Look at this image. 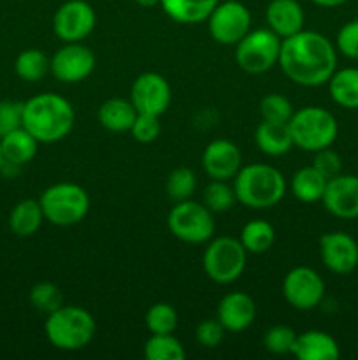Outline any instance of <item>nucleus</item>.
Masks as SVG:
<instances>
[{"instance_id": "f257e3e1", "label": "nucleus", "mask_w": 358, "mask_h": 360, "mask_svg": "<svg viewBox=\"0 0 358 360\" xmlns=\"http://www.w3.org/2000/svg\"><path fill=\"white\" fill-rule=\"evenodd\" d=\"M277 65L291 83L321 86L337 70V48L319 32L300 30L281 41Z\"/></svg>"}, {"instance_id": "f03ea898", "label": "nucleus", "mask_w": 358, "mask_h": 360, "mask_svg": "<svg viewBox=\"0 0 358 360\" xmlns=\"http://www.w3.org/2000/svg\"><path fill=\"white\" fill-rule=\"evenodd\" d=\"M76 122L72 104L58 94H39L23 102V129L39 143L51 144L65 139Z\"/></svg>"}, {"instance_id": "7ed1b4c3", "label": "nucleus", "mask_w": 358, "mask_h": 360, "mask_svg": "<svg viewBox=\"0 0 358 360\" xmlns=\"http://www.w3.org/2000/svg\"><path fill=\"white\" fill-rule=\"evenodd\" d=\"M237 202L251 210H269L281 202L286 193L283 172L269 164H249L241 167L234 178Z\"/></svg>"}, {"instance_id": "20e7f679", "label": "nucleus", "mask_w": 358, "mask_h": 360, "mask_svg": "<svg viewBox=\"0 0 358 360\" xmlns=\"http://www.w3.org/2000/svg\"><path fill=\"white\" fill-rule=\"evenodd\" d=\"M44 333L49 343L63 352H77L93 341L97 323L93 315L79 306L63 304L49 313L44 322Z\"/></svg>"}, {"instance_id": "39448f33", "label": "nucleus", "mask_w": 358, "mask_h": 360, "mask_svg": "<svg viewBox=\"0 0 358 360\" xmlns=\"http://www.w3.org/2000/svg\"><path fill=\"white\" fill-rule=\"evenodd\" d=\"M293 146L304 151H316L330 148L337 139L339 125L329 109L318 105H307L293 112L288 122Z\"/></svg>"}, {"instance_id": "423d86ee", "label": "nucleus", "mask_w": 358, "mask_h": 360, "mask_svg": "<svg viewBox=\"0 0 358 360\" xmlns=\"http://www.w3.org/2000/svg\"><path fill=\"white\" fill-rule=\"evenodd\" d=\"M42 213L56 227H72L81 224L90 211V195L76 183H55L39 197Z\"/></svg>"}, {"instance_id": "0eeeda50", "label": "nucleus", "mask_w": 358, "mask_h": 360, "mask_svg": "<svg viewBox=\"0 0 358 360\" xmlns=\"http://www.w3.org/2000/svg\"><path fill=\"white\" fill-rule=\"evenodd\" d=\"M248 252L239 239L230 236L211 239L202 257L204 273L218 285H230L242 276Z\"/></svg>"}, {"instance_id": "6e6552de", "label": "nucleus", "mask_w": 358, "mask_h": 360, "mask_svg": "<svg viewBox=\"0 0 358 360\" xmlns=\"http://www.w3.org/2000/svg\"><path fill=\"white\" fill-rule=\"evenodd\" d=\"M281 53V39L267 28L249 30L235 44V62L244 72L263 74L277 65Z\"/></svg>"}, {"instance_id": "1a4fd4ad", "label": "nucleus", "mask_w": 358, "mask_h": 360, "mask_svg": "<svg viewBox=\"0 0 358 360\" xmlns=\"http://www.w3.org/2000/svg\"><path fill=\"white\" fill-rule=\"evenodd\" d=\"M167 225L171 234L186 245H204L214 236L213 213L195 200H181L175 202L167 217Z\"/></svg>"}, {"instance_id": "9d476101", "label": "nucleus", "mask_w": 358, "mask_h": 360, "mask_svg": "<svg viewBox=\"0 0 358 360\" xmlns=\"http://www.w3.org/2000/svg\"><path fill=\"white\" fill-rule=\"evenodd\" d=\"M206 21L211 37L223 46H235L251 30V13L239 0L218 2Z\"/></svg>"}, {"instance_id": "9b49d317", "label": "nucleus", "mask_w": 358, "mask_h": 360, "mask_svg": "<svg viewBox=\"0 0 358 360\" xmlns=\"http://www.w3.org/2000/svg\"><path fill=\"white\" fill-rule=\"evenodd\" d=\"M283 295L291 308L311 311L325 299V281L312 267H293L283 280Z\"/></svg>"}, {"instance_id": "f8f14e48", "label": "nucleus", "mask_w": 358, "mask_h": 360, "mask_svg": "<svg viewBox=\"0 0 358 360\" xmlns=\"http://www.w3.org/2000/svg\"><path fill=\"white\" fill-rule=\"evenodd\" d=\"M95 53L88 46L83 42H65V46L49 58V72L60 83L74 84L90 77L95 70Z\"/></svg>"}, {"instance_id": "ddd939ff", "label": "nucleus", "mask_w": 358, "mask_h": 360, "mask_svg": "<svg viewBox=\"0 0 358 360\" xmlns=\"http://www.w3.org/2000/svg\"><path fill=\"white\" fill-rule=\"evenodd\" d=\"M95 25L97 14L86 0H67L53 16V30L63 42H83Z\"/></svg>"}, {"instance_id": "4468645a", "label": "nucleus", "mask_w": 358, "mask_h": 360, "mask_svg": "<svg viewBox=\"0 0 358 360\" xmlns=\"http://www.w3.org/2000/svg\"><path fill=\"white\" fill-rule=\"evenodd\" d=\"M172 101L171 84L161 74L142 72L133 79L130 88V102L137 112L161 116Z\"/></svg>"}, {"instance_id": "2eb2a0df", "label": "nucleus", "mask_w": 358, "mask_h": 360, "mask_svg": "<svg viewBox=\"0 0 358 360\" xmlns=\"http://www.w3.org/2000/svg\"><path fill=\"white\" fill-rule=\"evenodd\" d=\"M319 257L330 273L350 274L358 267V243L346 232H326L319 238Z\"/></svg>"}, {"instance_id": "dca6fc26", "label": "nucleus", "mask_w": 358, "mask_h": 360, "mask_svg": "<svg viewBox=\"0 0 358 360\" xmlns=\"http://www.w3.org/2000/svg\"><path fill=\"white\" fill-rule=\"evenodd\" d=\"M321 202L332 217L340 220L358 218V176L340 172L330 178Z\"/></svg>"}, {"instance_id": "f3484780", "label": "nucleus", "mask_w": 358, "mask_h": 360, "mask_svg": "<svg viewBox=\"0 0 358 360\" xmlns=\"http://www.w3.org/2000/svg\"><path fill=\"white\" fill-rule=\"evenodd\" d=\"M202 167L211 179H234L242 167L241 150L228 139L211 141L202 153Z\"/></svg>"}, {"instance_id": "a211bd4d", "label": "nucleus", "mask_w": 358, "mask_h": 360, "mask_svg": "<svg viewBox=\"0 0 358 360\" xmlns=\"http://www.w3.org/2000/svg\"><path fill=\"white\" fill-rule=\"evenodd\" d=\"M216 319L228 333H242L255 322V301L246 292H228L218 302Z\"/></svg>"}, {"instance_id": "6ab92c4d", "label": "nucleus", "mask_w": 358, "mask_h": 360, "mask_svg": "<svg viewBox=\"0 0 358 360\" xmlns=\"http://www.w3.org/2000/svg\"><path fill=\"white\" fill-rule=\"evenodd\" d=\"M265 20L270 30L283 41L304 30L305 14L297 0H270L265 11Z\"/></svg>"}, {"instance_id": "aec40b11", "label": "nucleus", "mask_w": 358, "mask_h": 360, "mask_svg": "<svg viewBox=\"0 0 358 360\" xmlns=\"http://www.w3.org/2000/svg\"><path fill=\"white\" fill-rule=\"evenodd\" d=\"M291 355L298 360H337L340 357V348L329 333L312 329L297 334Z\"/></svg>"}, {"instance_id": "412c9836", "label": "nucleus", "mask_w": 358, "mask_h": 360, "mask_svg": "<svg viewBox=\"0 0 358 360\" xmlns=\"http://www.w3.org/2000/svg\"><path fill=\"white\" fill-rule=\"evenodd\" d=\"M255 144L263 155L283 157V155H286L293 148L290 127H288V123L262 120L255 130Z\"/></svg>"}, {"instance_id": "4be33fe9", "label": "nucleus", "mask_w": 358, "mask_h": 360, "mask_svg": "<svg viewBox=\"0 0 358 360\" xmlns=\"http://www.w3.org/2000/svg\"><path fill=\"white\" fill-rule=\"evenodd\" d=\"M39 144L41 143L27 129H23V127L6 134V136L0 137L4 164L16 165V167L28 164L37 155Z\"/></svg>"}, {"instance_id": "5701e85b", "label": "nucleus", "mask_w": 358, "mask_h": 360, "mask_svg": "<svg viewBox=\"0 0 358 360\" xmlns=\"http://www.w3.org/2000/svg\"><path fill=\"white\" fill-rule=\"evenodd\" d=\"M137 109L133 108V104L130 102V98H107L105 102H102L100 108L97 111L98 123L104 127L109 132H130L133 122L137 118Z\"/></svg>"}, {"instance_id": "b1692460", "label": "nucleus", "mask_w": 358, "mask_h": 360, "mask_svg": "<svg viewBox=\"0 0 358 360\" xmlns=\"http://www.w3.org/2000/svg\"><path fill=\"white\" fill-rule=\"evenodd\" d=\"M220 0H161L160 7L171 20L183 25L202 23Z\"/></svg>"}, {"instance_id": "393cba45", "label": "nucleus", "mask_w": 358, "mask_h": 360, "mask_svg": "<svg viewBox=\"0 0 358 360\" xmlns=\"http://www.w3.org/2000/svg\"><path fill=\"white\" fill-rule=\"evenodd\" d=\"M41 202L35 199H23L11 210L9 213V229L18 238H30L44 221Z\"/></svg>"}, {"instance_id": "a878e982", "label": "nucleus", "mask_w": 358, "mask_h": 360, "mask_svg": "<svg viewBox=\"0 0 358 360\" xmlns=\"http://www.w3.org/2000/svg\"><path fill=\"white\" fill-rule=\"evenodd\" d=\"M326 183L329 179L314 165H307V167L298 169L291 178V193L300 202H319L325 193Z\"/></svg>"}, {"instance_id": "bb28decb", "label": "nucleus", "mask_w": 358, "mask_h": 360, "mask_svg": "<svg viewBox=\"0 0 358 360\" xmlns=\"http://www.w3.org/2000/svg\"><path fill=\"white\" fill-rule=\"evenodd\" d=\"M329 91L337 105L346 109H358V69L336 70L329 79Z\"/></svg>"}, {"instance_id": "cd10ccee", "label": "nucleus", "mask_w": 358, "mask_h": 360, "mask_svg": "<svg viewBox=\"0 0 358 360\" xmlns=\"http://www.w3.org/2000/svg\"><path fill=\"white\" fill-rule=\"evenodd\" d=\"M239 241L242 243L246 252L260 255L269 252L276 243V229L265 220H251L242 227Z\"/></svg>"}, {"instance_id": "c85d7f7f", "label": "nucleus", "mask_w": 358, "mask_h": 360, "mask_svg": "<svg viewBox=\"0 0 358 360\" xmlns=\"http://www.w3.org/2000/svg\"><path fill=\"white\" fill-rule=\"evenodd\" d=\"M14 72L27 83H37L49 72V58L44 51L35 48L23 49L16 56Z\"/></svg>"}, {"instance_id": "c756f323", "label": "nucleus", "mask_w": 358, "mask_h": 360, "mask_svg": "<svg viewBox=\"0 0 358 360\" xmlns=\"http://www.w3.org/2000/svg\"><path fill=\"white\" fill-rule=\"evenodd\" d=\"M146 360H185L186 350L174 334H151L144 343Z\"/></svg>"}, {"instance_id": "7c9ffc66", "label": "nucleus", "mask_w": 358, "mask_h": 360, "mask_svg": "<svg viewBox=\"0 0 358 360\" xmlns=\"http://www.w3.org/2000/svg\"><path fill=\"white\" fill-rule=\"evenodd\" d=\"M237 202L234 186L221 179H211L209 185L204 188L202 204L211 213H227Z\"/></svg>"}, {"instance_id": "2f4dec72", "label": "nucleus", "mask_w": 358, "mask_h": 360, "mask_svg": "<svg viewBox=\"0 0 358 360\" xmlns=\"http://www.w3.org/2000/svg\"><path fill=\"white\" fill-rule=\"evenodd\" d=\"M144 322L151 334H174L179 326V315L174 306L167 302H157L146 311Z\"/></svg>"}, {"instance_id": "473e14b6", "label": "nucleus", "mask_w": 358, "mask_h": 360, "mask_svg": "<svg viewBox=\"0 0 358 360\" xmlns=\"http://www.w3.org/2000/svg\"><path fill=\"white\" fill-rule=\"evenodd\" d=\"M168 197L174 202H181V200L192 199L193 192L197 188V176L190 167H175L174 171L168 174L167 183H165Z\"/></svg>"}, {"instance_id": "72a5a7b5", "label": "nucleus", "mask_w": 358, "mask_h": 360, "mask_svg": "<svg viewBox=\"0 0 358 360\" xmlns=\"http://www.w3.org/2000/svg\"><path fill=\"white\" fill-rule=\"evenodd\" d=\"M30 304L34 306L37 311L49 315L55 309H58L60 306H63V294L55 283L51 281H41V283H35L32 287L30 295Z\"/></svg>"}, {"instance_id": "f704fd0d", "label": "nucleus", "mask_w": 358, "mask_h": 360, "mask_svg": "<svg viewBox=\"0 0 358 360\" xmlns=\"http://www.w3.org/2000/svg\"><path fill=\"white\" fill-rule=\"evenodd\" d=\"M293 112L295 109L290 98L281 94H269L260 101V115L267 122L288 123Z\"/></svg>"}, {"instance_id": "c9c22d12", "label": "nucleus", "mask_w": 358, "mask_h": 360, "mask_svg": "<svg viewBox=\"0 0 358 360\" xmlns=\"http://www.w3.org/2000/svg\"><path fill=\"white\" fill-rule=\"evenodd\" d=\"M297 333L288 326H272L263 334V347L269 354L286 355L293 350Z\"/></svg>"}, {"instance_id": "e433bc0d", "label": "nucleus", "mask_w": 358, "mask_h": 360, "mask_svg": "<svg viewBox=\"0 0 358 360\" xmlns=\"http://www.w3.org/2000/svg\"><path fill=\"white\" fill-rule=\"evenodd\" d=\"M160 116L142 115V112L137 115L135 122H133L132 129H130V134H132L133 139L140 144L154 143L158 139V136H160Z\"/></svg>"}, {"instance_id": "4c0bfd02", "label": "nucleus", "mask_w": 358, "mask_h": 360, "mask_svg": "<svg viewBox=\"0 0 358 360\" xmlns=\"http://www.w3.org/2000/svg\"><path fill=\"white\" fill-rule=\"evenodd\" d=\"M336 48L340 55L358 60V20H351L339 28L336 37Z\"/></svg>"}, {"instance_id": "58836bf2", "label": "nucleus", "mask_w": 358, "mask_h": 360, "mask_svg": "<svg viewBox=\"0 0 358 360\" xmlns=\"http://www.w3.org/2000/svg\"><path fill=\"white\" fill-rule=\"evenodd\" d=\"M23 127V102H0V137Z\"/></svg>"}, {"instance_id": "ea45409f", "label": "nucleus", "mask_w": 358, "mask_h": 360, "mask_svg": "<svg viewBox=\"0 0 358 360\" xmlns=\"http://www.w3.org/2000/svg\"><path fill=\"white\" fill-rule=\"evenodd\" d=\"M225 336V327L221 326L218 319H207L197 326L195 338L199 341V345H202L204 348H216L220 347V343L223 341Z\"/></svg>"}, {"instance_id": "a19ab883", "label": "nucleus", "mask_w": 358, "mask_h": 360, "mask_svg": "<svg viewBox=\"0 0 358 360\" xmlns=\"http://www.w3.org/2000/svg\"><path fill=\"white\" fill-rule=\"evenodd\" d=\"M312 165L325 176L326 179L333 178V176L340 174L343 171V158L337 151L330 150V148H323V150L316 151Z\"/></svg>"}, {"instance_id": "79ce46f5", "label": "nucleus", "mask_w": 358, "mask_h": 360, "mask_svg": "<svg viewBox=\"0 0 358 360\" xmlns=\"http://www.w3.org/2000/svg\"><path fill=\"white\" fill-rule=\"evenodd\" d=\"M311 2L319 7H339L343 6V4L350 2V0H311Z\"/></svg>"}, {"instance_id": "37998d69", "label": "nucleus", "mask_w": 358, "mask_h": 360, "mask_svg": "<svg viewBox=\"0 0 358 360\" xmlns=\"http://www.w3.org/2000/svg\"><path fill=\"white\" fill-rule=\"evenodd\" d=\"M133 2L137 4V6H140V7H157V6H160V2L161 0H133Z\"/></svg>"}, {"instance_id": "c03bdc74", "label": "nucleus", "mask_w": 358, "mask_h": 360, "mask_svg": "<svg viewBox=\"0 0 358 360\" xmlns=\"http://www.w3.org/2000/svg\"><path fill=\"white\" fill-rule=\"evenodd\" d=\"M2 162H4V158H2V148H0V167H2Z\"/></svg>"}]
</instances>
